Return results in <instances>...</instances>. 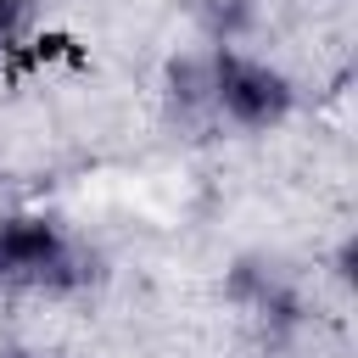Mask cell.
I'll list each match as a JSON object with an SVG mask.
<instances>
[{"label": "cell", "instance_id": "cell-2", "mask_svg": "<svg viewBox=\"0 0 358 358\" xmlns=\"http://www.w3.org/2000/svg\"><path fill=\"white\" fill-rule=\"evenodd\" d=\"M296 101H302V90L280 62L235 50V45L213 50V112H218V123H229L241 134H268V129L296 117Z\"/></svg>", "mask_w": 358, "mask_h": 358}, {"label": "cell", "instance_id": "cell-4", "mask_svg": "<svg viewBox=\"0 0 358 358\" xmlns=\"http://www.w3.org/2000/svg\"><path fill=\"white\" fill-rule=\"evenodd\" d=\"M162 112L173 129L185 134H201V129H218V112H213V50H173L162 62Z\"/></svg>", "mask_w": 358, "mask_h": 358}, {"label": "cell", "instance_id": "cell-5", "mask_svg": "<svg viewBox=\"0 0 358 358\" xmlns=\"http://www.w3.org/2000/svg\"><path fill=\"white\" fill-rule=\"evenodd\" d=\"M196 34L218 50V45H246L257 28H263V0H185Z\"/></svg>", "mask_w": 358, "mask_h": 358}, {"label": "cell", "instance_id": "cell-3", "mask_svg": "<svg viewBox=\"0 0 358 358\" xmlns=\"http://www.w3.org/2000/svg\"><path fill=\"white\" fill-rule=\"evenodd\" d=\"M224 296L268 336V341H291L313 324V308H308V291L302 280L268 257V252H241L229 268H224Z\"/></svg>", "mask_w": 358, "mask_h": 358}, {"label": "cell", "instance_id": "cell-7", "mask_svg": "<svg viewBox=\"0 0 358 358\" xmlns=\"http://www.w3.org/2000/svg\"><path fill=\"white\" fill-rule=\"evenodd\" d=\"M352 263H358V241H352V235H341V241H336V252H330V280H336V291H341V296L352 291Z\"/></svg>", "mask_w": 358, "mask_h": 358}, {"label": "cell", "instance_id": "cell-1", "mask_svg": "<svg viewBox=\"0 0 358 358\" xmlns=\"http://www.w3.org/2000/svg\"><path fill=\"white\" fill-rule=\"evenodd\" d=\"M106 280V257L67 229L50 207H6L0 213V291L73 302Z\"/></svg>", "mask_w": 358, "mask_h": 358}, {"label": "cell", "instance_id": "cell-6", "mask_svg": "<svg viewBox=\"0 0 358 358\" xmlns=\"http://www.w3.org/2000/svg\"><path fill=\"white\" fill-rule=\"evenodd\" d=\"M45 0H0V56H17L39 39Z\"/></svg>", "mask_w": 358, "mask_h": 358}, {"label": "cell", "instance_id": "cell-8", "mask_svg": "<svg viewBox=\"0 0 358 358\" xmlns=\"http://www.w3.org/2000/svg\"><path fill=\"white\" fill-rule=\"evenodd\" d=\"M0 358H45V352H34V347H0Z\"/></svg>", "mask_w": 358, "mask_h": 358}]
</instances>
